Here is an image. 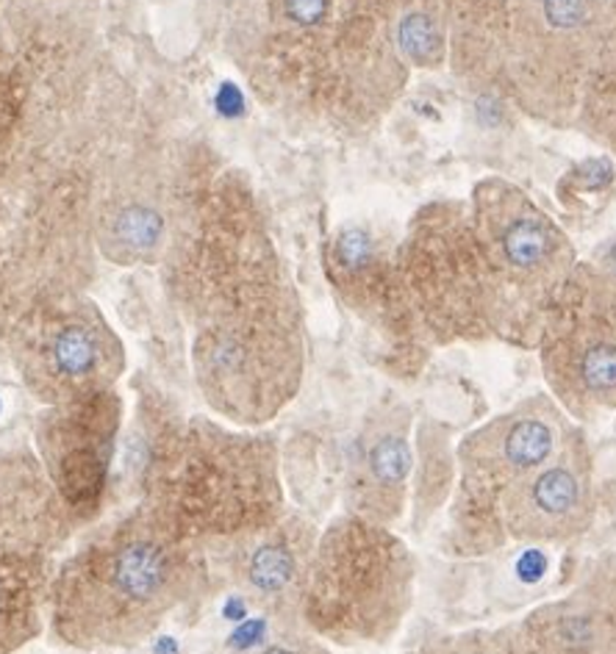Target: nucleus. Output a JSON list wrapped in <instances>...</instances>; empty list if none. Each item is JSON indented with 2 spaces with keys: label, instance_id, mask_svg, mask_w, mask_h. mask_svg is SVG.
Returning a JSON list of instances; mask_svg holds the SVG:
<instances>
[{
  "label": "nucleus",
  "instance_id": "obj_1",
  "mask_svg": "<svg viewBox=\"0 0 616 654\" xmlns=\"http://www.w3.org/2000/svg\"><path fill=\"white\" fill-rule=\"evenodd\" d=\"M200 549L142 504L61 566L50 594L54 632L75 649L145 641L198 594Z\"/></svg>",
  "mask_w": 616,
  "mask_h": 654
},
{
  "label": "nucleus",
  "instance_id": "obj_2",
  "mask_svg": "<svg viewBox=\"0 0 616 654\" xmlns=\"http://www.w3.org/2000/svg\"><path fill=\"white\" fill-rule=\"evenodd\" d=\"M145 508L198 547L266 527L286 513L279 452L261 436L189 421L153 455Z\"/></svg>",
  "mask_w": 616,
  "mask_h": 654
},
{
  "label": "nucleus",
  "instance_id": "obj_3",
  "mask_svg": "<svg viewBox=\"0 0 616 654\" xmlns=\"http://www.w3.org/2000/svg\"><path fill=\"white\" fill-rule=\"evenodd\" d=\"M414 583L417 560L403 535L342 513L317 535L297 621L328 646H383L414 605Z\"/></svg>",
  "mask_w": 616,
  "mask_h": 654
},
{
  "label": "nucleus",
  "instance_id": "obj_4",
  "mask_svg": "<svg viewBox=\"0 0 616 654\" xmlns=\"http://www.w3.org/2000/svg\"><path fill=\"white\" fill-rule=\"evenodd\" d=\"M205 400L239 425L272 419L295 396L303 372L297 319L279 292L214 313L194 342Z\"/></svg>",
  "mask_w": 616,
  "mask_h": 654
},
{
  "label": "nucleus",
  "instance_id": "obj_5",
  "mask_svg": "<svg viewBox=\"0 0 616 654\" xmlns=\"http://www.w3.org/2000/svg\"><path fill=\"white\" fill-rule=\"evenodd\" d=\"M572 427L550 394H536L466 432L453 447L450 552L489 555L502 547V499L556 455Z\"/></svg>",
  "mask_w": 616,
  "mask_h": 654
},
{
  "label": "nucleus",
  "instance_id": "obj_6",
  "mask_svg": "<svg viewBox=\"0 0 616 654\" xmlns=\"http://www.w3.org/2000/svg\"><path fill=\"white\" fill-rule=\"evenodd\" d=\"M550 396L574 419L616 411V275L574 264L538 328Z\"/></svg>",
  "mask_w": 616,
  "mask_h": 654
},
{
  "label": "nucleus",
  "instance_id": "obj_7",
  "mask_svg": "<svg viewBox=\"0 0 616 654\" xmlns=\"http://www.w3.org/2000/svg\"><path fill=\"white\" fill-rule=\"evenodd\" d=\"M475 641L477 654H616V555L594 558L567 594Z\"/></svg>",
  "mask_w": 616,
  "mask_h": 654
},
{
  "label": "nucleus",
  "instance_id": "obj_8",
  "mask_svg": "<svg viewBox=\"0 0 616 654\" xmlns=\"http://www.w3.org/2000/svg\"><path fill=\"white\" fill-rule=\"evenodd\" d=\"M120 369V344L95 308H64L34 324L23 342V374L50 405L103 394Z\"/></svg>",
  "mask_w": 616,
  "mask_h": 654
},
{
  "label": "nucleus",
  "instance_id": "obj_9",
  "mask_svg": "<svg viewBox=\"0 0 616 654\" xmlns=\"http://www.w3.org/2000/svg\"><path fill=\"white\" fill-rule=\"evenodd\" d=\"M594 513V466L578 427L569 430L556 455L513 488L500 504L502 544H564L583 535Z\"/></svg>",
  "mask_w": 616,
  "mask_h": 654
},
{
  "label": "nucleus",
  "instance_id": "obj_10",
  "mask_svg": "<svg viewBox=\"0 0 616 654\" xmlns=\"http://www.w3.org/2000/svg\"><path fill=\"white\" fill-rule=\"evenodd\" d=\"M317 535L306 519L284 513L279 522L220 540L209 549H223V571L256 607L281 621H297Z\"/></svg>",
  "mask_w": 616,
  "mask_h": 654
},
{
  "label": "nucleus",
  "instance_id": "obj_11",
  "mask_svg": "<svg viewBox=\"0 0 616 654\" xmlns=\"http://www.w3.org/2000/svg\"><path fill=\"white\" fill-rule=\"evenodd\" d=\"M411 421L414 416L403 405H387L364 421L347 461L345 513L387 527L405 516L417 466Z\"/></svg>",
  "mask_w": 616,
  "mask_h": 654
},
{
  "label": "nucleus",
  "instance_id": "obj_12",
  "mask_svg": "<svg viewBox=\"0 0 616 654\" xmlns=\"http://www.w3.org/2000/svg\"><path fill=\"white\" fill-rule=\"evenodd\" d=\"M56 408L59 414H54L56 419L43 430V455L67 499L73 504H86L90 488L103 486L109 468L117 414L109 411L106 394Z\"/></svg>",
  "mask_w": 616,
  "mask_h": 654
},
{
  "label": "nucleus",
  "instance_id": "obj_13",
  "mask_svg": "<svg viewBox=\"0 0 616 654\" xmlns=\"http://www.w3.org/2000/svg\"><path fill=\"white\" fill-rule=\"evenodd\" d=\"M45 574L37 558L0 540V654H14L43 627Z\"/></svg>",
  "mask_w": 616,
  "mask_h": 654
},
{
  "label": "nucleus",
  "instance_id": "obj_14",
  "mask_svg": "<svg viewBox=\"0 0 616 654\" xmlns=\"http://www.w3.org/2000/svg\"><path fill=\"white\" fill-rule=\"evenodd\" d=\"M167 239V223L153 205L126 203L103 216V252L117 264H140L156 259Z\"/></svg>",
  "mask_w": 616,
  "mask_h": 654
},
{
  "label": "nucleus",
  "instance_id": "obj_15",
  "mask_svg": "<svg viewBox=\"0 0 616 654\" xmlns=\"http://www.w3.org/2000/svg\"><path fill=\"white\" fill-rule=\"evenodd\" d=\"M250 654H333V649L315 635H289L266 643Z\"/></svg>",
  "mask_w": 616,
  "mask_h": 654
},
{
  "label": "nucleus",
  "instance_id": "obj_16",
  "mask_svg": "<svg viewBox=\"0 0 616 654\" xmlns=\"http://www.w3.org/2000/svg\"><path fill=\"white\" fill-rule=\"evenodd\" d=\"M419 654H477L475 635L470 638H450V641H439L434 646L423 649Z\"/></svg>",
  "mask_w": 616,
  "mask_h": 654
}]
</instances>
